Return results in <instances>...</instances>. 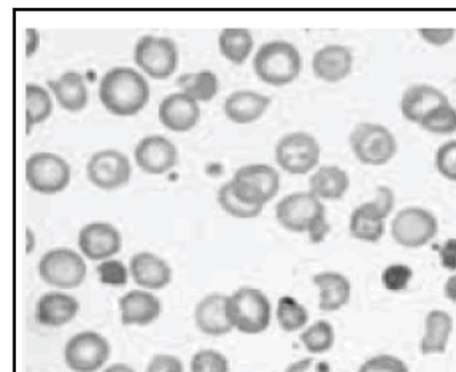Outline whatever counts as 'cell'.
Masks as SVG:
<instances>
[{
  "instance_id": "6da1fadb",
  "label": "cell",
  "mask_w": 456,
  "mask_h": 372,
  "mask_svg": "<svg viewBox=\"0 0 456 372\" xmlns=\"http://www.w3.org/2000/svg\"><path fill=\"white\" fill-rule=\"evenodd\" d=\"M99 99L113 115L133 117L150 101V85L133 67H113L101 79Z\"/></svg>"
},
{
  "instance_id": "7a4b0ae2",
  "label": "cell",
  "mask_w": 456,
  "mask_h": 372,
  "mask_svg": "<svg viewBox=\"0 0 456 372\" xmlns=\"http://www.w3.org/2000/svg\"><path fill=\"white\" fill-rule=\"evenodd\" d=\"M301 67V53L287 40H273L261 45L253 59V69L259 80L273 87L293 83L299 77Z\"/></svg>"
},
{
  "instance_id": "3957f363",
  "label": "cell",
  "mask_w": 456,
  "mask_h": 372,
  "mask_svg": "<svg viewBox=\"0 0 456 372\" xmlns=\"http://www.w3.org/2000/svg\"><path fill=\"white\" fill-rule=\"evenodd\" d=\"M228 317L232 328L255 336L269 328L273 306L265 292L253 286H240L228 296Z\"/></svg>"
},
{
  "instance_id": "277c9868",
  "label": "cell",
  "mask_w": 456,
  "mask_h": 372,
  "mask_svg": "<svg viewBox=\"0 0 456 372\" xmlns=\"http://www.w3.org/2000/svg\"><path fill=\"white\" fill-rule=\"evenodd\" d=\"M38 276L45 284L66 292L85 284L88 276V266L85 256L72 248H52L38 261Z\"/></svg>"
},
{
  "instance_id": "5b68a950",
  "label": "cell",
  "mask_w": 456,
  "mask_h": 372,
  "mask_svg": "<svg viewBox=\"0 0 456 372\" xmlns=\"http://www.w3.org/2000/svg\"><path fill=\"white\" fill-rule=\"evenodd\" d=\"M348 142L354 158L368 166H383L396 156V137L383 124H356L350 132Z\"/></svg>"
},
{
  "instance_id": "8992f818",
  "label": "cell",
  "mask_w": 456,
  "mask_h": 372,
  "mask_svg": "<svg viewBox=\"0 0 456 372\" xmlns=\"http://www.w3.org/2000/svg\"><path fill=\"white\" fill-rule=\"evenodd\" d=\"M26 182L30 190L44 196H53L66 190L70 183V164L62 156L48 152L30 154L26 160Z\"/></svg>"
},
{
  "instance_id": "52a82bcc",
  "label": "cell",
  "mask_w": 456,
  "mask_h": 372,
  "mask_svg": "<svg viewBox=\"0 0 456 372\" xmlns=\"http://www.w3.org/2000/svg\"><path fill=\"white\" fill-rule=\"evenodd\" d=\"M229 183L245 204L265 207L279 194L280 174L277 169L267 164H248L237 169Z\"/></svg>"
},
{
  "instance_id": "ba28073f",
  "label": "cell",
  "mask_w": 456,
  "mask_h": 372,
  "mask_svg": "<svg viewBox=\"0 0 456 372\" xmlns=\"http://www.w3.org/2000/svg\"><path fill=\"white\" fill-rule=\"evenodd\" d=\"M439 221L435 213L425 207L411 205L395 215L390 233L393 241L404 248H421L435 239Z\"/></svg>"
},
{
  "instance_id": "9c48e42d",
  "label": "cell",
  "mask_w": 456,
  "mask_h": 372,
  "mask_svg": "<svg viewBox=\"0 0 456 372\" xmlns=\"http://www.w3.org/2000/svg\"><path fill=\"white\" fill-rule=\"evenodd\" d=\"M320 142L310 132H289L275 145V161L280 169L293 176H304L320 162Z\"/></svg>"
},
{
  "instance_id": "30bf717a",
  "label": "cell",
  "mask_w": 456,
  "mask_h": 372,
  "mask_svg": "<svg viewBox=\"0 0 456 372\" xmlns=\"http://www.w3.org/2000/svg\"><path fill=\"white\" fill-rule=\"evenodd\" d=\"M109 339L97 331H80L67 341L64 361L72 372H97L110 360Z\"/></svg>"
},
{
  "instance_id": "8fae6325",
  "label": "cell",
  "mask_w": 456,
  "mask_h": 372,
  "mask_svg": "<svg viewBox=\"0 0 456 372\" xmlns=\"http://www.w3.org/2000/svg\"><path fill=\"white\" fill-rule=\"evenodd\" d=\"M135 64L155 80H166L177 70V44L169 37L143 36L134 46Z\"/></svg>"
},
{
  "instance_id": "7c38bea8",
  "label": "cell",
  "mask_w": 456,
  "mask_h": 372,
  "mask_svg": "<svg viewBox=\"0 0 456 372\" xmlns=\"http://www.w3.org/2000/svg\"><path fill=\"white\" fill-rule=\"evenodd\" d=\"M326 213L323 201L310 191H296L283 197L275 207V219L289 233H307L310 225Z\"/></svg>"
},
{
  "instance_id": "4fadbf2b",
  "label": "cell",
  "mask_w": 456,
  "mask_h": 372,
  "mask_svg": "<svg viewBox=\"0 0 456 372\" xmlns=\"http://www.w3.org/2000/svg\"><path fill=\"white\" fill-rule=\"evenodd\" d=\"M131 162L118 150H102L91 156L86 166L89 182L101 190H118L129 183Z\"/></svg>"
},
{
  "instance_id": "5bb4252c",
  "label": "cell",
  "mask_w": 456,
  "mask_h": 372,
  "mask_svg": "<svg viewBox=\"0 0 456 372\" xmlns=\"http://www.w3.org/2000/svg\"><path fill=\"white\" fill-rule=\"evenodd\" d=\"M123 247V236L117 227L107 221H93L81 227L78 248L81 255L91 261H105L118 255Z\"/></svg>"
},
{
  "instance_id": "9a60e30c",
  "label": "cell",
  "mask_w": 456,
  "mask_h": 372,
  "mask_svg": "<svg viewBox=\"0 0 456 372\" xmlns=\"http://www.w3.org/2000/svg\"><path fill=\"white\" fill-rule=\"evenodd\" d=\"M134 158L143 172L161 176L177 166L178 148L164 136H148L134 148Z\"/></svg>"
},
{
  "instance_id": "2e32d148",
  "label": "cell",
  "mask_w": 456,
  "mask_h": 372,
  "mask_svg": "<svg viewBox=\"0 0 456 372\" xmlns=\"http://www.w3.org/2000/svg\"><path fill=\"white\" fill-rule=\"evenodd\" d=\"M129 272L134 282L139 285L142 290L148 292L164 290L174 278V270L170 264L151 252L135 253L129 261Z\"/></svg>"
},
{
  "instance_id": "e0dca14e",
  "label": "cell",
  "mask_w": 456,
  "mask_h": 372,
  "mask_svg": "<svg viewBox=\"0 0 456 372\" xmlns=\"http://www.w3.org/2000/svg\"><path fill=\"white\" fill-rule=\"evenodd\" d=\"M121 323L125 327H150L161 317V300L148 290H131L118 302Z\"/></svg>"
},
{
  "instance_id": "ac0fdd59",
  "label": "cell",
  "mask_w": 456,
  "mask_h": 372,
  "mask_svg": "<svg viewBox=\"0 0 456 372\" xmlns=\"http://www.w3.org/2000/svg\"><path fill=\"white\" fill-rule=\"evenodd\" d=\"M194 321L202 335L210 337L226 336L232 331L228 317V296L210 293L199 301L194 309Z\"/></svg>"
},
{
  "instance_id": "d6986e66",
  "label": "cell",
  "mask_w": 456,
  "mask_h": 372,
  "mask_svg": "<svg viewBox=\"0 0 456 372\" xmlns=\"http://www.w3.org/2000/svg\"><path fill=\"white\" fill-rule=\"evenodd\" d=\"M80 312L78 300L66 292L44 293L36 306V318L46 328L66 327Z\"/></svg>"
},
{
  "instance_id": "ffe728a7",
  "label": "cell",
  "mask_w": 456,
  "mask_h": 372,
  "mask_svg": "<svg viewBox=\"0 0 456 372\" xmlns=\"http://www.w3.org/2000/svg\"><path fill=\"white\" fill-rule=\"evenodd\" d=\"M158 117L164 128L170 131L186 132L192 129L200 120L199 103L184 93H172L162 99Z\"/></svg>"
},
{
  "instance_id": "44dd1931",
  "label": "cell",
  "mask_w": 456,
  "mask_h": 372,
  "mask_svg": "<svg viewBox=\"0 0 456 372\" xmlns=\"http://www.w3.org/2000/svg\"><path fill=\"white\" fill-rule=\"evenodd\" d=\"M354 69V54L344 45L331 44L320 48L312 59L315 77L326 83L346 80Z\"/></svg>"
},
{
  "instance_id": "7402d4cb",
  "label": "cell",
  "mask_w": 456,
  "mask_h": 372,
  "mask_svg": "<svg viewBox=\"0 0 456 372\" xmlns=\"http://www.w3.org/2000/svg\"><path fill=\"white\" fill-rule=\"evenodd\" d=\"M455 329L453 317L442 310L433 309L425 317V331L419 341V351L423 357L444 355L449 349L450 339Z\"/></svg>"
},
{
  "instance_id": "603a6c76",
  "label": "cell",
  "mask_w": 456,
  "mask_h": 372,
  "mask_svg": "<svg viewBox=\"0 0 456 372\" xmlns=\"http://www.w3.org/2000/svg\"><path fill=\"white\" fill-rule=\"evenodd\" d=\"M449 103L447 95L431 85H412L401 97V113L411 123L419 124L436 107Z\"/></svg>"
},
{
  "instance_id": "cb8c5ba5",
  "label": "cell",
  "mask_w": 456,
  "mask_h": 372,
  "mask_svg": "<svg viewBox=\"0 0 456 372\" xmlns=\"http://www.w3.org/2000/svg\"><path fill=\"white\" fill-rule=\"evenodd\" d=\"M312 282L320 292L318 296L320 310L336 312L350 302L352 284L344 274L336 270H323L315 274Z\"/></svg>"
},
{
  "instance_id": "d4e9b609",
  "label": "cell",
  "mask_w": 456,
  "mask_h": 372,
  "mask_svg": "<svg viewBox=\"0 0 456 372\" xmlns=\"http://www.w3.org/2000/svg\"><path fill=\"white\" fill-rule=\"evenodd\" d=\"M271 105V97L250 89L234 91L224 101V115L232 123L250 124L258 121Z\"/></svg>"
},
{
  "instance_id": "484cf974",
  "label": "cell",
  "mask_w": 456,
  "mask_h": 372,
  "mask_svg": "<svg viewBox=\"0 0 456 372\" xmlns=\"http://www.w3.org/2000/svg\"><path fill=\"white\" fill-rule=\"evenodd\" d=\"M46 85L52 89L53 95H56L58 103L62 109L69 112H80L88 105V88H86V80L81 73L70 70V72L62 73L56 80L46 81Z\"/></svg>"
},
{
  "instance_id": "4316f807",
  "label": "cell",
  "mask_w": 456,
  "mask_h": 372,
  "mask_svg": "<svg viewBox=\"0 0 456 372\" xmlns=\"http://www.w3.org/2000/svg\"><path fill=\"white\" fill-rule=\"evenodd\" d=\"M350 188V177L338 166H320L309 180V191L320 201H338Z\"/></svg>"
},
{
  "instance_id": "83f0119b",
  "label": "cell",
  "mask_w": 456,
  "mask_h": 372,
  "mask_svg": "<svg viewBox=\"0 0 456 372\" xmlns=\"http://www.w3.org/2000/svg\"><path fill=\"white\" fill-rule=\"evenodd\" d=\"M253 36L250 30L245 28H226L221 30L218 37L221 54L237 66H240L248 59L253 52Z\"/></svg>"
},
{
  "instance_id": "f1b7e54d",
  "label": "cell",
  "mask_w": 456,
  "mask_h": 372,
  "mask_svg": "<svg viewBox=\"0 0 456 372\" xmlns=\"http://www.w3.org/2000/svg\"><path fill=\"white\" fill-rule=\"evenodd\" d=\"M348 231L356 241L377 244L385 234V219H379L366 205L361 204L350 215Z\"/></svg>"
},
{
  "instance_id": "f546056e",
  "label": "cell",
  "mask_w": 456,
  "mask_h": 372,
  "mask_svg": "<svg viewBox=\"0 0 456 372\" xmlns=\"http://www.w3.org/2000/svg\"><path fill=\"white\" fill-rule=\"evenodd\" d=\"M182 93L192 97L196 103H208L218 93V79L212 70H200L196 73H183L177 80Z\"/></svg>"
},
{
  "instance_id": "4dcf8cb0",
  "label": "cell",
  "mask_w": 456,
  "mask_h": 372,
  "mask_svg": "<svg viewBox=\"0 0 456 372\" xmlns=\"http://www.w3.org/2000/svg\"><path fill=\"white\" fill-rule=\"evenodd\" d=\"M26 95V132L37 124L46 121L53 113V101L50 93L34 83H28L24 89Z\"/></svg>"
},
{
  "instance_id": "1f68e13d",
  "label": "cell",
  "mask_w": 456,
  "mask_h": 372,
  "mask_svg": "<svg viewBox=\"0 0 456 372\" xmlns=\"http://www.w3.org/2000/svg\"><path fill=\"white\" fill-rule=\"evenodd\" d=\"M299 343L312 355H323L331 351L336 343V331L328 320H318L310 327L302 329Z\"/></svg>"
},
{
  "instance_id": "d6a6232c",
  "label": "cell",
  "mask_w": 456,
  "mask_h": 372,
  "mask_svg": "<svg viewBox=\"0 0 456 372\" xmlns=\"http://www.w3.org/2000/svg\"><path fill=\"white\" fill-rule=\"evenodd\" d=\"M280 328L285 333H296L309 323V310L293 296H281L275 312Z\"/></svg>"
},
{
  "instance_id": "836d02e7",
  "label": "cell",
  "mask_w": 456,
  "mask_h": 372,
  "mask_svg": "<svg viewBox=\"0 0 456 372\" xmlns=\"http://www.w3.org/2000/svg\"><path fill=\"white\" fill-rule=\"evenodd\" d=\"M216 201H218V204H220L221 209L224 212L237 219H256L263 212V207L245 204L243 201H240L229 182L224 183L220 190H218Z\"/></svg>"
},
{
  "instance_id": "e575fe53",
  "label": "cell",
  "mask_w": 456,
  "mask_h": 372,
  "mask_svg": "<svg viewBox=\"0 0 456 372\" xmlns=\"http://www.w3.org/2000/svg\"><path fill=\"white\" fill-rule=\"evenodd\" d=\"M419 126L433 134H453L456 132V107L450 103H442L428 113Z\"/></svg>"
},
{
  "instance_id": "d590c367",
  "label": "cell",
  "mask_w": 456,
  "mask_h": 372,
  "mask_svg": "<svg viewBox=\"0 0 456 372\" xmlns=\"http://www.w3.org/2000/svg\"><path fill=\"white\" fill-rule=\"evenodd\" d=\"M190 372H231V363L221 351L200 349L192 355Z\"/></svg>"
},
{
  "instance_id": "8d00e7d4",
  "label": "cell",
  "mask_w": 456,
  "mask_h": 372,
  "mask_svg": "<svg viewBox=\"0 0 456 372\" xmlns=\"http://www.w3.org/2000/svg\"><path fill=\"white\" fill-rule=\"evenodd\" d=\"M97 277L101 280V284L105 286H113V288H121L127 284L129 278V268L123 261H119L117 258H110L97 264Z\"/></svg>"
},
{
  "instance_id": "74e56055",
  "label": "cell",
  "mask_w": 456,
  "mask_h": 372,
  "mask_svg": "<svg viewBox=\"0 0 456 372\" xmlns=\"http://www.w3.org/2000/svg\"><path fill=\"white\" fill-rule=\"evenodd\" d=\"M413 278V270L407 264H390L383 269L380 280L388 292H404Z\"/></svg>"
},
{
  "instance_id": "f35d334b",
  "label": "cell",
  "mask_w": 456,
  "mask_h": 372,
  "mask_svg": "<svg viewBox=\"0 0 456 372\" xmlns=\"http://www.w3.org/2000/svg\"><path fill=\"white\" fill-rule=\"evenodd\" d=\"M358 372H411V369L404 360L390 353H382L368 358Z\"/></svg>"
},
{
  "instance_id": "ab89813d",
  "label": "cell",
  "mask_w": 456,
  "mask_h": 372,
  "mask_svg": "<svg viewBox=\"0 0 456 372\" xmlns=\"http://www.w3.org/2000/svg\"><path fill=\"white\" fill-rule=\"evenodd\" d=\"M436 169L444 178L456 182V140H449L436 152Z\"/></svg>"
},
{
  "instance_id": "60d3db41",
  "label": "cell",
  "mask_w": 456,
  "mask_h": 372,
  "mask_svg": "<svg viewBox=\"0 0 456 372\" xmlns=\"http://www.w3.org/2000/svg\"><path fill=\"white\" fill-rule=\"evenodd\" d=\"M396 204V196H395V191L391 190L390 186H379L376 190V196L372 201L364 203V205L368 207L370 212L377 215L379 219H388L393 209Z\"/></svg>"
},
{
  "instance_id": "b9f144b4",
  "label": "cell",
  "mask_w": 456,
  "mask_h": 372,
  "mask_svg": "<svg viewBox=\"0 0 456 372\" xmlns=\"http://www.w3.org/2000/svg\"><path fill=\"white\" fill-rule=\"evenodd\" d=\"M145 372H184V365L175 355L158 353L148 361Z\"/></svg>"
},
{
  "instance_id": "7bdbcfd3",
  "label": "cell",
  "mask_w": 456,
  "mask_h": 372,
  "mask_svg": "<svg viewBox=\"0 0 456 372\" xmlns=\"http://www.w3.org/2000/svg\"><path fill=\"white\" fill-rule=\"evenodd\" d=\"M419 36L433 46H445L456 37L455 28H419Z\"/></svg>"
},
{
  "instance_id": "ee69618b",
  "label": "cell",
  "mask_w": 456,
  "mask_h": 372,
  "mask_svg": "<svg viewBox=\"0 0 456 372\" xmlns=\"http://www.w3.org/2000/svg\"><path fill=\"white\" fill-rule=\"evenodd\" d=\"M437 256H439V263L444 269L456 272V237L447 239L442 245H439Z\"/></svg>"
},
{
  "instance_id": "f6af8a7d",
  "label": "cell",
  "mask_w": 456,
  "mask_h": 372,
  "mask_svg": "<svg viewBox=\"0 0 456 372\" xmlns=\"http://www.w3.org/2000/svg\"><path fill=\"white\" fill-rule=\"evenodd\" d=\"M330 233H331V225H330V221H328L326 213H323V215H320V217L310 225L305 234L309 236V241L312 242V244L320 245L322 242L326 241V237L330 236Z\"/></svg>"
},
{
  "instance_id": "bcb514c9",
  "label": "cell",
  "mask_w": 456,
  "mask_h": 372,
  "mask_svg": "<svg viewBox=\"0 0 456 372\" xmlns=\"http://www.w3.org/2000/svg\"><path fill=\"white\" fill-rule=\"evenodd\" d=\"M24 45H26V56L30 58L40 46V34H38L37 29H34V28L26 29V44Z\"/></svg>"
},
{
  "instance_id": "7dc6e473",
  "label": "cell",
  "mask_w": 456,
  "mask_h": 372,
  "mask_svg": "<svg viewBox=\"0 0 456 372\" xmlns=\"http://www.w3.org/2000/svg\"><path fill=\"white\" fill-rule=\"evenodd\" d=\"M37 247V236L32 231V227H26L24 229V253L30 255Z\"/></svg>"
},
{
  "instance_id": "c3c4849f",
  "label": "cell",
  "mask_w": 456,
  "mask_h": 372,
  "mask_svg": "<svg viewBox=\"0 0 456 372\" xmlns=\"http://www.w3.org/2000/svg\"><path fill=\"white\" fill-rule=\"evenodd\" d=\"M312 366H314V358H302V360H297L295 363L288 365L285 372H309Z\"/></svg>"
},
{
  "instance_id": "681fc988",
  "label": "cell",
  "mask_w": 456,
  "mask_h": 372,
  "mask_svg": "<svg viewBox=\"0 0 456 372\" xmlns=\"http://www.w3.org/2000/svg\"><path fill=\"white\" fill-rule=\"evenodd\" d=\"M444 296H445L450 302L456 304V272H453V274L447 278V282L444 284Z\"/></svg>"
},
{
  "instance_id": "f907efd6",
  "label": "cell",
  "mask_w": 456,
  "mask_h": 372,
  "mask_svg": "<svg viewBox=\"0 0 456 372\" xmlns=\"http://www.w3.org/2000/svg\"><path fill=\"white\" fill-rule=\"evenodd\" d=\"M102 372H137L133 366L126 365V363H113V365L103 368Z\"/></svg>"
}]
</instances>
